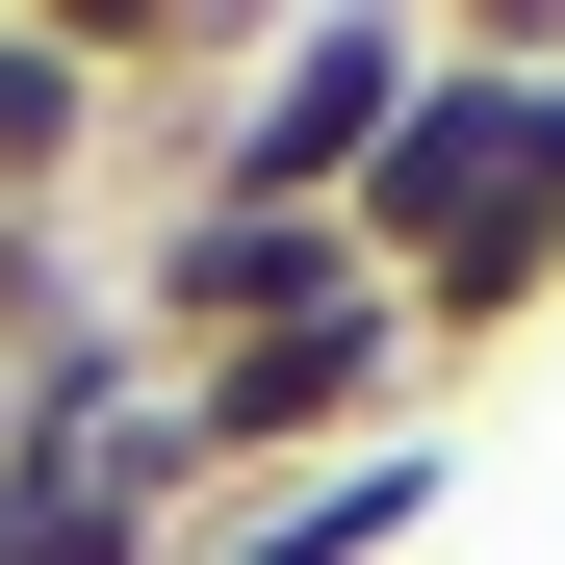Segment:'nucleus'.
Segmentation results:
<instances>
[{
    "label": "nucleus",
    "mask_w": 565,
    "mask_h": 565,
    "mask_svg": "<svg viewBox=\"0 0 565 565\" xmlns=\"http://www.w3.org/2000/svg\"><path fill=\"white\" fill-rule=\"evenodd\" d=\"M0 565H180V514H129L104 462H0Z\"/></svg>",
    "instance_id": "nucleus-7"
},
{
    "label": "nucleus",
    "mask_w": 565,
    "mask_h": 565,
    "mask_svg": "<svg viewBox=\"0 0 565 565\" xmlns=\"http://www.w3.org/2000/svg\"><path fill=\"white\" fill-rule=\"evenodd\" d=\"M412 77H437V26H412V0L232 26V77H206V180H232V206H360V154L412 129Z\"/></svg>",
    "instance_id": "nucleus-1"
},
{
    "label": "nucleus",
    "mask_w": 565,
    "mask_h": 565,
    "mask_svg": "<svg viewBox=\"0 0 565 565\" xmlns=\"http://www.w3.org/2000/svg\"><path fill=\"white\" fill-rule=\"evenodd\" d=\"M360 282H386V257H360L334 206H232V180H180V232H154V360H257V334H309V309H360Z\"/></svg>",
    "instance_id": "nucleus-4"
},
{
    "label": "nucleus",
    "mask_w": 565,
    "mask_h": 565,
    "mask_svg": "<svg viewBox=\"0 0 565 565\" xmlns=\"http://www.w3.org/2000/svg\"><path fill=\"white\" fill-rule=\"evenodd\" d=\"M412 514H437V437H360V462H309V489H206L180 565H386Z\"/></svg>",
    "instance_id": "nucleus-5"
},
{
    "label": "nucleus",
    "mask_w": 565,
    "mask_h": 565,
    "mask_svg": "<svg viewBox=\"0 0 565 565\" xmlns=\"http://www.w3.org/2000/svg\"><path fill=\"white\" fill-rule=\"evenodd\" d=\"M412 309L360 282V309H309V334H257V360H180V437H206V489H309V462H360V437H412Z\"/></svg>",
    "instance_id": "nucleus-3"
},
{
    "label": "nucleus",
    "mask_w": 565,
    "mask_h": 565,
    "mask_svg": "<svg viewBox=\"0 0 565 565\" xmlns=\"http://www.w3.org/2000/svg\"><path fill=\"white\" fill-rule=\"evenodd\" d=\"M77 154H104V52L77 26H0V232H52Z\"/></svg>",
    "instance_id": "nucleus-6"
},
{
    "label": "nucleus",
    "mask_w": 565,
    "mask_h": 565,
    "mask_svg": "<svg viewBox=\"0 0 565 565\" xmlns=\"http://www.w3.org/2000/svg\"><path fill=\"white\" fill-rule=\"evenodd\" d=\"M540 206H565V129H540V26H437L412 129L360 154V206H334V232L412 282V257H462V232H540Z\"/></svg>",
    "instance_id": "nucleus-2"
}]
</instances>
